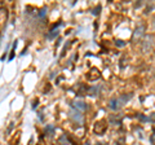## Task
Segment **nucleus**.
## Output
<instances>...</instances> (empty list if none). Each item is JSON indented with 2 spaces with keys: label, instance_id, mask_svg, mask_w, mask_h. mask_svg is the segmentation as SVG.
Returning a JSON list of instances; mask_svg holds the SVG:
<instances>
[{
  "label": "nucleus",
  "instance_id": "9b49d317",
  "mask_svg": "<svg viewBox=\"0 0 155 145\" xmlns=\"http://www.w3.org/2000/svg\"><path fill=\"white\" fill-rule=\"evenodd\" d=\"M97 92H98V87H89V96H97Z\"/></svg>",
  "mask_w": 155,
  "mask_h": 145
},
{
  "label": "nucleus",
  "instance_id": "6ab92c4d",
  "mask_svg": "<svg viewBox=\"0 0 155 145\" xmlns=\"http://www.w3.org/2000/svg\"><path fill=\"white\" fill-rule=\"evenodd\" d=\"M13 126H14V123H11V124H9V127H8V132H9V131H12V130H13Z\"/></svg>",
  "mask_w": 155,
  "mask_h": 145
},
{
  "label": "nucleus",
  "instance_id": "423d86ee",
  "mask_svg": "<svg viewBox=\"0 0 155 145\" xmlns=\"http://www.w3.org/2000/svg\"><path fill=\"white\" fill-rule=\"evenodd\" d=\"M72 106H74L76 110H79V112H84L87 109V105H85V103H83V101H74V103H72Z\"/></svg>",
  "mask_w": 155,
  "mask_h": 145
},
{
  "label": "nucleus",
  "instance_id": "ddd939ff",
  "mask_svg": "<svg viewBox=\"0 0 155 145\" xmlns=\"http://www.w3.org/2000/svg\"><path fill=\"white\" fill-rule=\"evenodd\" d=\"M45 132L48 135H51V136H53V133H54V127H53V126H47V127H45Z\"/></svg>",
  "mask_w": 155,
  "mask_h": 145
},
{
  "label": "nucleus",
  "instance_id": "1a4fd4ad",
  "mask_svg": "<svg viewBox=\"0 0 155 145\" xmlns=\"http://www.w3.org/2000/svg\"><path fill=\"white\" fill-rule=\"evenodd\" d=\"M70 115H71V118H72V119H75V120H76V122H79V123L83 122V117H81L80 112H78V110H72Z\"/></svg>",
  "mask_w": 155,
  "mask_h": 145
},
{
  "label": "nucleus",
  "instance_id": "2eb2a0df",
  "mask_svg": "<svg viewBox=\"0 0 155 145\" xmlns=\"http://www.w3.org/2000/svg\"><path fill=\"white\" fill-rule=\"evenodd\" d=\"M125 43L123 40H116V47H124Z\"/></svg>",
  "mask_w": 155,
  "mask_h": 145
},
{
  "label": "nucleus",
  "instance_id": "f257e3e1",
  "mask_svg": "<svg viewBox=\"0 0 155 145\" xmlns=\"http://www.w3.org/2000/svg\"><path fill=\"white\" fill-rule=\"evenodd\" d=\"M106 130H107V122L105 119L97 120L93 126V131L96 135H104L106 132Z\"/></svg>",
  "mask_w": 155,
  "mask_h": 145
},
{
  "label": "nucleus",
  "instance_id": "412c9836",
  "mask_svg": "<svg viewBox=\"0 0 155 145\" xmlns=\"http://www.w3.org/2000/svg\"><path fill=\"white\" fill-rule=\"evenodd\" d=\"M97 145H98V144H97Z\"/></svg>",
  "mask_w": 155,
  "mask_h": 145
},
{
  "label": "nucleus",
  "instance_id": "f03ea898",
  "mask_svg": "<svg viewBox=\"0 0 155 145\" xmlns=\"http://www.w3.org/2000/svg\"><path fill=\"white\" fill-rule=\"evenodd\" d=\"M101 76V72L100 70L97 69V67H92V69L88 71V74H87V79H88L89 82H94L97 80Z\"/></svg>",
  "mask_w": 155,
  "mask_h": 145
},
{
  "label": "nucleus",
  "instance_id": "aec40b11",
  "mask_svg": "<svg viewBox=\"0 0 155 145\" xmlns=\"http://www.w3.org/2000/svg\"><path fill=\"white\" fill-rule=\"evenodd\" d=\"M85 145H91V144H89V143H87V144H85Z\"/></svg>",
  "mask_w": 155,
  "mask_h": 145
},
{
  "label": "nucleus",
  "instance_id": "20e7f679",
  "mask_svg": "<svg viewBox=\"0 0 155 145\" xmlns=\"http://www.w3.org/2000/svg\"><path fill=\"white\" fill-rule=\"evenodd\" d=\"M88 91H89V87L87 84H84V83H79V84H78L76 93L79 96H84L85 93H88Z\"/></svg>",
  "mask_w": 155,
  "mask_h": 145
},
{
  "label": "nucleus",
  "instance_id": "0eeeda50",
  "mask_svg": "<svg viewBox=\"0 0 155 145\" xmlns=\"http://www.w3.org/2000/svg\"><path fill=\"white\" fill-rule=\"evenodd\" d=\"M150 48H151V36H147L146 40L142 42V51L147 52V51H150Z\"/></svg>",
  "mask_w": 155,
  "mask_h": 145
},
{
  "label": "nucleus",
  "instance_id": "39448f33",
  "mask_svg": "<svg viewBox=\"0 0 155 145\" xmlns=\"http://www.w3.org/2000/svg\"><path fill=\"white\" fill-rule=\"evenodd\" d=\"M143 32H145V25L138 26L137 29H136L134 34H133V40H138V39H141V38L143 36Z\"/></svg>",
  "mask_w": 155,
  "mask_h": 145
},
{
  "label": "nucleus",
  "instance_id": "9d476101",
  "mask_svg": "<svg viewBox=\"0 0 155 145\" xmlns=\"http://www.w3.org/2000/svg\"><path fill=\"white\" fill-rule=\"evenodd\" d=\"M109 108L111 110H116V109H119V106H118V99H111L109 101Z\"/></svg>",
  "mask_w": 155,
  "mask_h": 145
},
{
  "label": "nucleus",
  "instance_id": "f8f14e48",
  "mask_svg": "<svg viewBox=\"0 0 155 145\" xmlns=\"http://www.w3.org/2000/svg\"><path fill=\"white\" fill-rule=\"evenodd\" d=\"M57 35H58V30H54V29H53V30L47 35V38L48 39H53V38H56Z\"/></svg>",
  "mask_w": 155,
  "mask_h": 145
},
{
  "label": "nucleus",
  "instance_id": "a211bd4d",
  "mask_svg": "<svg viewBox=\"0 0 155 145\" xmlns=\"http://www.w3.org/2000/svg\"><path fill=\"white\" fill-rule=\"evenodd\" d=\"M45 11H47V9H45V8H43L41 11H40V13H39V17H44V14H45Z\"/></svg>",
  "mask_w": 155,
  "mask_h": 145
},
{
  "label": "nucleus",
  "instance_id": "7ed1b4c3",
  "mask_svg": "<svg viewBox=\"0 0 155 145\" xmlns=\"http://www.w3.org/2000/svg\"><path fill=\"white\" fill-rule=\"evenodd\" d=\"M130 99H132V93H124L122 96H119V99H118V106H119V108H120V106H124Z\"/></svg>",
  "mask_w": 155,
  "mask_h": 145
},
{
  "label": "nucleus",
  "instance_id": "4468645a",
  "mask_svg": "<svg viewBox=\"0 0 155 145\" xmlns=\"http://www.w3.org/2000/svg\"><path fill=\"white\" fill-rule=\"evenodd\" d=\"M100 11H101V7H100V5H98V7H96V8L93 9V14H94V16L100 14Z\"/></svg>",
  "mask_w": 155,
  "mask_h": 145
},
{
  "label": "nucleus",
  "instance_id": "6e6552de",
  "mask_svg": "<svg viewBox=\"0 0 155 145\" xmlns=\"http://www.w3.org/2000/svg\"><path fill=\"white\" fill-rule=\"evenodd\" d=\"M128 62H129V57L124 53V55L120 57V60H119V67H120V69H124V67L127 66Z\"/></svg>",
  "mask_w": 155,
  "mask_h": 145
},
{
  "label": "nucleus",
  "instance_id": "f3484780",
  "mask_svg": "<svg viewBox=\"0 0 155 145\" xmlns=\"http://www.w3.org/2000/svg\"><path fill=\"white\" fill-rule=\"evenodd\" d=\"M140 119H141L142 120V122H147V120H149V118H146V117H145V115L143 114H140V117H138Z\"/></svg>",
  "mask_w": 155,
  "mask_h": 145
},
{
  "label": "nucleus",
  "instance_id": "dca6fc26",
  "mask_svg": "<svg viewBox=\"0 0 155 145\" xmlns=\"http://www.w3.org/2000/svg\"><path fill=\"white\" fill-rule=\"evenodd\" d=\"M149 120H150V122H153V123H155V113L150 114V117H149Z\"/></svg>",
  "mask_w": 155,
  "mask_h": 145
}]
</instances>
